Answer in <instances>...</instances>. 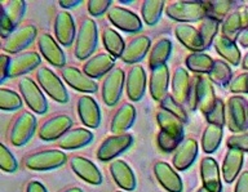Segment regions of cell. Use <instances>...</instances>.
Instances as JSON below:
<instances>
[{
    "label": "cell",
    "instance_id": "cell-1",
    "mask_svg": "<svg viewBox=\"0 0 248 192\" xmlns=\"http://www.w3.org/2000/svg\"><path fill=\"white\" fill-rule=\"evenodd\" d=\"M170 19L180 23L203 21L208 17L205 1H173L166 9Z\"/></svg>",
    "mask_w": 248,
    "mask_h": 192
},
{
    "label": "cell",
    "instance_id": "cell-2",
    "mask_svg": "<svg viewBox=\"0 0 248 192\" xmlns=\"http://www.w3.org/2000/svg\"><path fill=\"white\" fill-rule=\"evenodd\" d=\"M98 43V30L94 19L85 18L78 31L77 40H75V57L80 61L89 58L96 50Z\"/></svg>",
    "mask_w": 248,
    "mask_h": 192
},
{
    "label": "cell",
    "instance_id": "cell-3",
    "mask_svg": "<svg viewBox=\"0 0 248 192\" xmlns=\"http://www.w3.org/2000/svg\"><path fill=\"white\" fill-rule=\"evenodd\" d=\"M36 79L42 89L58 103L65 104L69 102V94L60 77L48 67H42L36 73Z\"/></svg>",
    "mask_w": 248,
    "mask_h": 192
},
{
    "label": "cell",
    "instance_id": "cell-4",
    "mask_svg": "<svg viewBox=\"0 0 248 192\" xmlns=\"http://www.w3.org/2000/svg\"><path fill=\"white\" fill-rule=\"evenodd\" d=\"M228 125L232 133H243L248 129V101L232 96L228 102Z\"/></svg>",
    "mask_w": 248,
    "mask_h": 192
},
{
    "label": "cell",
    "instance_id": "cell-5",
    "mask_svg": "<svg viewBox=\"0 0 248 192\" xmlns=\"http://www.w3.org/2000/svg\"><path fill=\"white\" fill-rule=\"evenodd\" d=\"M66 154L58 150L40 151L25 158V165L31 170H52L66 162Z\"/></svg>",
    "mask_w": 248,
    "mask_h": 192
},
{
    "label": "cell",
    "instance_id": "cell-6",
    "mask_svg": "<svg viewBox=\"0 0 248 192\" xmlns=\"http://www.w3.org/2000/svg\"><path fill=\"white\" fill-rule=\"evenodd\" d=\"M18 88L23 97V101L26 102L31 111L39 115H44L48 110V103L36 83L30 77H22L19 81Z\"/></svg>",
    "mask_w": 248,
    "mask_h": 192
},
{
    "label": "cell",
    "instance_id": "cell-7",
    "mask_svg": "<svg viewBox=\"0 0 248 192\" xmlns=\"http://www.w3.org/2000/svg\"><path fill=\"white\" fill-rule=\"evenodd\" d=\"M36 129V119L31 112H22L21 115L15 120V123L11 128L9 139L13 146H23L26 145L34 135Z\"/></svg>",
    "mask_w": 248,
    "mask_h": 192
},
{
    "label": "cell",
    "instance_id": "cell-8",
    "mask_svg": "<svg viewBox=\"0 0 248 192\" xmlns=\"http://www.w3.org/2000/svg\"><path fill=\"white\" fill-rule=\"evenodd\" d=\"M125 80L127 79H125L124 71L119 67L111 70L108 74V76L105 77L104 84H102V100L106 106L111 107L119 102Z\"/></svg>",
    "mask_w": 248,
    "mask_h": 192
},
{
    "label": "cell",
    "instance_id": "cell-9",
    "mask_svg": "<svg viewBox=\"0 0 248 192\" xmlns=\"http://www.w3.org/2000/svg\"><path fill=\"white\" fill-rule=\"evenodd\" d=\"M108 18L116 29L124 32L133 34V32H140L142 30V22L139 18V15L125 8L114 5L108 9Z\"/></svg>",
    "mask_w": 248,
    "mask_h": 192
},
{
    "label": "cell",
    "instance_id": "cell-10",
    "mask_svg": "<svg viewBox=\"0 0 248 192\" xmlns=\"http://www.w3.org/2000/svg\"><path fill=\"white\" fill-rule=\"evenodd\" d=\"M132 143H133V137L128 133L111 135L102 142L97 151V158L101 162H110L118 155L127 151Z\"/></svg>",
    "mask_w": 248,
    "mask_h": 192
},
{
    "label": "cell",
    "instance_id": "cell-11",
    "mask_svg": "<svg viewBox=\"0 0 248 192\" xmlns=\"http://www.w3.org/2000/svg\"><path fill=\"white\" fill-rule=\"evenodd\" d=\"M36 38V27L32 25H25L16 29L15 32L9 35L3 43V50L9 54L19 53L29 46Z\"/></svg>",
    "mask_w": 248,
    "mask_h": 192
},
{
    "label": "cell",
    "instance_id": "cell-12",
    "mask_svg": "<svg viewBox=\"0 0 248 192\" xmlns=\"http://www.w3.org/2000/svg\"><path fill=\"white\" fill-rule=\"evenodd\" d=\"M73 127V120L67 115H56L46 120L40 129L39 137L43 141H54L62 138Z\"/></svg>",
    "mask_w": 248,
    "mask_h": 192
},
{
    "label": "cell",
    "instance_id": "cell-13",
    "mask_svg": "<svg viewBox=\"0 0 248 192\" xmlns=\"http://www.w3.org/2000/svg\"><path fill=\"white\" fill-rule=\"evenodd\" d=\"M62 77L73 89L81 93H96L98 89L97 81L85 75L81 70L67 66L62 69Z\"/></svg>",
    "mask_w": 248,
    "mask_h": 192
},
{
    "label": "cell",
    "instance_id": "cell-14",
    "mask_svg": "<svg viewBox=\"0 0 248 192\" xmlns=\"http://www.w3.org/2000/svg\"><path fill=\"white\" fill-rule=\"evenodd\" d=\"M54 35L57 42L63 46H69L73 44L75 39V22H74L73 15L69 12L61 11L58 12L56 18H54Z\"/></svg>",
    "mask_w": 248,
    "mask_h": 192
},
{
    "label": "cell",
    "instance_id": "cell-15",
    "mask_svg": "<svg viewBox=\"0 0 248 192\" xmlns=\"http://www.w3.org/2000/svg\"><path fill=\"white\" fill-rule=\"evenodd\" d=\"M127 97L132 102H139L142 100L146 90V73L142 66H133L127 75L125 80Z\"/></svg>",
    "mask_w": 248,
    "mask_h": 192
},
{
    "label": "cell",
    "instance_id": "cell-16",
    "mask_svg": "<svg viewBox=\"0 0 248 192\" xmlns=\"http://www.w3.org/2000/svg\"><path fill=\"white\" fill-rule=\"evenodd\" d=\"M70 165H71L74 173L89 185L98 186L102 183V174L98 168L92 162H89L88 159L81 158V156H74L70 162Z\"/></svg>",
    "mask_w": 248,
    "mask_h": 192
},
{
    "label": "cell",
    "instance_id": "cell-17",
    "mask_svg": "<svg viewBox=\"0 0 248 192\" xmlns=\"http://www.w3.org/2000/svg\"><path fill=\"white\" fill-rule=\"evenodd\" d=\"M39 49L42 52L46 61L49 62L50 65L56 66V67H63L66 63L65 53L58 45L57 40L52 38L49 34H42L39 36L38 40Z\"/></svg>",
    "mask_w": 248,
    "mask_h": 192
},
{
    "label": "cell",
    "instance_id": "cell-18",
    "mask_svg": "<svg viewBox=\"0 0 248 192\" xmlns=\"http://www.w3.org/2000/svg\"><path fill=\"white\" fill-rule=\"evenodd\" d=\"M78 115L81 123L88 128H97L101 123V111L96 100L89 96H81L78 101Z\"/></svg>",
    "mask_w": 248,
    "mask_h": 192
},
{
    "label": "cell",
    "instance_id": "cell-19",
    "mask_svg": "<svg viewBox=\"0 0 248 192\" xmlns=\"http://www.w3.org/2000/svg\"><path fill=\"white\" fill-rule=\"evenodd\" d=\"M168 84H170V71L167 65L151 70L149 89L153 100L162 102L168 96Z\"/></svg>",
    "mask_w": 248,
    "mask_h": 192
},
{
    "label": "cell",
    "instance_id": "cell-20",
    "mask_svg": "<svg viewBox=\"0 0 248 192\" xmlns=\"http://www.w3.org/2000/svg\"><path fill=\"white\" fill-rule=\"evenodd\" d=\"M114 65H115V58L112 56L108 53H100L93 56L85 62L83 73L94 80V79L102 77L104 75L110 73L111 70H114Z\"/></svg>",
    "mask_w": 248,
    "mask_h": 192
},
{
    "label": "cell",
    "instance_id": "cell-21",
    "mask_svg": "<svg viewBox=\"0 0 248 192\" xmlns=\"http://www.w3.org/2000/svg\"><path fill=\"white\" fill-rule=\"evenodd\" d=\"M174 35L178 42L193 53H203V50H205L199 31L195 27L190 26L187 23H178L174 27Z\"/></svg>",
    "mask_w": 248,
    "mask_h": 192
},
{
    "label": "cell",
    "instance_id": "cell-22",
    "mask_svg": "<svg viewBox=\"0 0 248 192\" xmlns=\"http://www.w3.org/2000/svg\"><path fill=\"white\" fill-rule=\"evenodd\" d=\"M155 177L158 182L162 185L163 189H166L168 192H182V181L170 164L164 162H159L154 166Z\"/></svg>",
    "mask_w": 248,
    "mask_h": 192
},
{
    "label": "cell",
    "instance_id": "cell-23",
    "mask_svg": "<svg viewBox=\"0 0 248 192\" xmlns=\"http://www.w3.org/2000/svg\"><path fill=\"white\" fill-rule=\"evenodd\" d=\"M40 56L36 52H25L12 58L9 66V77H18L30 73L40 65Z\"/></svg>",
    "mask_w": 248,
    "mask_h": 192
},
{
    "label": "cell",
    "instance_id": "cell-24",
    "mask_svg": "<svg viewBox=\"0 0 248 192\" xmlns=\"http://www.w3.org/2000/svg\"><path fill=\"white\" fill-rule=\"evenodd\" d=\"M198 156V143L195 139L186 138L177 147L173 156V165L178 170H186Z\"/></svg>",
    "mask_w": 248,
    "mask_h": 192
},
{
    "label": "cell",
    "instance_id": "cell-25",
    "mask_svg": "<svg viewBox=\"0 0 248 192\" xmlns=\"http://www.w3.org/2000/svg\"><path fill=\"white\" fill-rule=\"evenodd\" d=\"M201 174L203 187L211 192H221V179L218 164L215 159L204 158L201 162Z\"/></svg>",
    "mask_w": 248,
    "mask_h": 192
},
{
    "label": "cell",
    "instance_id": "cell-26",
    "mask_svg": "<svg viewBox=\"0 0 248 192\" xmlns=\"http://www.w3.org/2000/svg\"><path fill=\"white\" fill-rule=\"evenodd\" d=\"M151 42L147 36H137L133 40L128 43V45L125 46L123 56H122V61L124 63H137V62L142 61L147 52L150 50Z\"/></svg>",
    "mask_w": 248,
    "mask_h": 192
},
{
    "label": "cell",
    "instance_id": "cell-27",
    "mask_svg": "<svg viewBox=\"0 0 248 192\" xmlns=\"http://www.w3.org/2000/svg\"><path fill=\"white\" fill-rule=\"evenodd\" d=\"M110 172L116 185L125 191H133L136 189V177L131 166L123 160H114L110 164Z\"/></svg>",
    "mask_w": 248,
    "mask_h": 192
},
{
    "label": "cell",
    "instance_id": "cell-28",
    "mask_svg": "<svg viewBox=\"0 0 248 192\" xmlns=\"http://www.w3.org/2000/svg\"><path fill=\"white\" fill-rule=\"evenodd\" d=\"M93 141V133L88 129L83 128H75L66 133L62 138L58 139V146L63 150H75L80 148Z\"/></svg>",
    "mask_w": 248,
    "mask_h": 192
},
{
    "label": "cell",
    "instance_id": "cell-29",
    "mask_svg": "<svg viewBox=\"0 0 248 192\" xmlns=\"http://www.w3.org/2000/svg\"><path fill=\"white\" fill-rule=\"evenodd\" d=\"M135 120L136 108L131 103H124L123 106H120L112 118L110 131L114 134H124L135 124Z\"/></svg>",
    "mask_w": 248,
    "mask_h": 192
},
{
    "label": "cell",
    "instance_id": "cell-30",
    "mask_svg": "<svg viewBox=\"0 0 248 192\" xmlns=\"http://www.w3.org/2000/svg\"><path fill=\"white\" fill-rule=\"evenodd\" d=\"M156 121H158L160 131L164 132L166 134L170 135L181 142L184 141V123L178 118L160 108L156 114Z\"/></svg>",
    "mask_w": 248,
    "mask_h": 192
},
{
    "label": "cell",
    "instance_id": "cell-31",
    "mask_svg": "<svg viewBox=\"0 0 248 192\" xmlns=\"http://www.w3.org/2000/svg\"><path fill=\"white\" fill-rule=\"evenodd\" d=\"M216 94L213 89V83L209 80V77H199L198 84V108L201 110L203 115H207L216 103Z\"/></svg>",
    "mask_w": 248,
    "mask_h": 192
},
{
    "label": "cell",
    "instance_id": "cell-32",
    "mask_svg": "<svg viewBox=\"0 0 248 192\" xmlns=\"http://www.w3.org/2000/svg\"><path fill=\"white\" fill-rule=\"evenodd\" d=\"M243 166V151L229 148L222 164V177L226 183H232Z\"/></svg>",
    "mask_w": 248,
    "mask_h": 192
},
{
    "label": "cell",
    "instance_id": "cell-33",
    "mask_svg": "<svg viewBox=\"0 0 248 192\" xmlns=\"http://www.w3.org/2000/svg\"><path fill=\"white\" fill-rule=\"evenodd\" d=\"M190 85H191V79L189 76V73L184 67H177L172 77V92H173L174 100L178 103H186L187 102V96H189Z\"/></svg>",
    "mask_w": 248,
    "mask_h": 192
},
{
    "label": "cell",
    "instance_id": "cell-34",
    "mask_svg": "<svg viewBox=\"0 0 248 192\" xmlns=\"http://www.w3.org/2000/svg\"><path fill=\"white\" fill-rule=\"evenodd\" d=\"M215 49L217 50V53L220 54L221 57L226 59L229 63H232L234 66H238L240 62V52L236 46L235 42L229 40L228 38H225L222 35H218L215 39Z\"/></svg>",
    "mask_w": 248,
    "mask_h": 192
},
{
    "label": "cell",
    "instance_id": "cell-35",
    "mask_svg": "<svg viewBox=\"0 0 248 192\" xmlns=\"http://www.w3.org/2000/svg\"><path fill=\"white\" fill-rule=\"evenodd\" d=\"M170 52H172V43L170 39H160L158 43H155L149 57V66L151 70L164 66L170 59Z\"/></svg>",
    "mask_w": 248,
    "mask_h": 192
},
{
    "label": "cell",
    "instance_id": "cell-36",
    "mask_svg": "<svg viewBox=\"0 0 248 192\" xmlns=\"http://www.w3.org/2000/svg\"><path fill=\"white\" fill-rule=\"evenodd\" d=\"M102 42H104L105 49L108 50V54L115 58H120L123 56L125 50V44H124L123 38L116 32L114 29H106L102 34Z\"/></svg>",
    "mask_w": 248,
    "mask_h": 192
},
{
    "label": "cell",
    "instance_id": "cell-37",
    "mask_svg": "<svg viewBox=\"0 0 248 192\" xmlns=\"http://www.w3.org/2000/svg\"><path fill=\"white\" fill-rule=\"evenodd\" d=\"M222 139V128L208 124L202 135V148L205 154H213Z\"/></svg>",
    "mask_w": 248,
    "mask_h": 192
},
{
    "label": "cell",
    "instance_id": "cell-38",
    "mask_svg": "<svg viewBox=\"0 0 248 192\" xmlns=\"http://www.w3.org/2000/svg\"><path fill=\"white\" fill-rule=\"evenodd\" d=\"M186 67L194 74H209L215 61L205 53H190L186 57Z\"/></svg>",
    "mask_w": 248,
    "mask_h": 192
},
{
    "label": "cell",
    "instance_id": "cell-39",
    "mask_svg": "<svg viewBox=\"0 0 248 192\" xmlns=\"http://www.w3.org/2000/svg\"><path fill=\"white\" fill-rule=\"evenodd\" d=\"M242 31H243V23H242L240 12H232L222 22V26H221L222 36L228 38L232 42H235V39L239 38Z\"/></svg>",
    "mask_w": 248,
    "mask_h": 192
},
{
    "label": "cell",
    "instance_id": "cell-40",
    "mask_svg": "<svg viewBox=\"0 0 248 192\" xmlns=\"http://www.w3.org/2000/svg\"><path fill=\"white\" fill-rule=\"evenodd\" d=\"M164 1L162 0H147L143 1L141 7V15L142 19L149 26H154L159 22L162 17L163 9H164Z\"/></svg>",
    "mask_w": 248,
    "mask_h": 192
},
{
    "label": "cell",
    "instance_id": "cell-41",
    "mask_svg": "<svg viewBox=\"0 0 248 192\" xmlns=\"http://www.w3.org/2000/svg\"><path fill=\"white\" fill-rule=\"evenodd\" d=\"M218 29H220V22L212 17H207L201 22V26H199L198 31H199V35H201L202 42H203L205 49H208L211 44L215 42V39L217 38Z\"/></svg>",
    "mask_w": 248,
    "mask_h": 192
},
{
    "label": "cell",
    "instance_id": "cell-42",
    "mask_svg": "<svg viewBox=\"0 0 248 192\" xmlns=\"http://www.w3.org/2000/svg\"><path fill=\"white\" fill-rule=\"evenodd\" d=\"M232 69L229 67V65L225 61H221V59H217L213 63V67L211 70V73L208 74L209 80L215 83L217 85H221V87H224V85L230 84V81H232Z\"/></svg>",
    "mask_w": 248,
    "mask_h": 192
},
{
    "label": "cell",
    "instance_id": "cell-43",
    "mask_svg": "<svg viewBox=\"0 0 248 192\" xmlns=\"http://www.w3.org/2000/svg\"><path fill=\"white\" fill-rule=\"evenodd\" d=\"M8 18L11 19L13 26L17 27L21 22L25 12H26V1L23 0H11V1H0Z\"/></svg>",
    "mask_w": 248,
    "mask_h": 192
},
{
    "label": "cell",
    "instance_id": "cell-44",
    "mask_svg": "<svg viewBox=\"0 0 248 192\" xmlns=\"http://www.w3.org/2000/svg\"><path fill=\"white\" fill-rule=\"evenodd\" d=\"M22 100L18 93L11 89H0V110L1 111H16L22 107Z\"/></svg>",
    "mask_w": 248,
    "mask_h": 192
},
{
    "label": "cell",
    "instance_id": "cell-45",
    "mask_svg": "<svg viewBox=\"0 0 248 192\" xmlns=\"http://www.w3.org/2000/svg\"><path fill=\"white\" fill-rule=\"evenodd\" d=\"M208 9V17L217 19L218 22L228 17V13L232 9V1H205Z\"/></svg>",
    "mask_w": 248,
    "mask_h": 192
},
{
    "label": "cell",
    "instance_id": "cell-46",
    "mask_svg": "<svg viewBox=\"0 0 248 192\" xmlns=\"http://www.w3.org/2000/svg\"><path fill=\"white\" fill-rule=\"evenodd\" d=\"M160 108L166 110V111H168L170 114H172V115H174L176 118H178L182 123H186V121H187V114H186V111L184 110V107H182V104L178 103L177 101L174 100L173 96H170V94H168V96L160 102Z\"/></svg>",
    "mask_w": 248,
    "mask_h": 192
},
{
    "label": "cell",
    "instance_id": "cell-47",
    "mask_svg": "<svg viewBox=\"0 0 248 192\" xmlns=\"http://www.w3.org/2000/svg\"><path fill=\"white\" fill-rule=\"evenodd\" d=\"M205 119L209 124L217 125V127H224L226 123V112H225V103L222 100L217 98L216 103L212 107V110L205 115Z\"/></svg>",
    "mask_w": 248,
    "mask_h": 192
},
{
    "label": "cell",
    "instance_id": "cell-48",
    "mask_svg": "<svg viewBox=\"0 0 248 192\" xmlns=\"http://www.w3.org/2000/svg\"><path fill=\"white\" fill-rule=\"evenodd\" d=\"M17 160L15 156L11 154L5 145L0 143V168L7 172V173H13L17 170Z\"/></svg>",
    "mask_w": 248,
    "mask_h": 192
},
{
    "label": "cell",
    "instance_id": "cell-49",
    "mask_svg": "<svg viewBox=\"0 0 248 192\" xmlns=\"http://www.w3.org/2000/svg\"><path fill=\"white\" fill-rule=\"evenodd\" d=\"M111 4L112 1L110 0H89L87 3V9L89 15L93 17H98L108 12V9L111 8Z\"/></svg>",
    "mask_w": 248,
    "mask_h": 192
},
{
    "label": "cell",
    "instance_id": "cell-50",
    "mask_svg": "<svg viewBox=\"0 0 248 192\" xmlns=\"http://www.w3.org/2000/svg\"><path fill=\"white\" fill-rule=\"evenodd\" d=\"M181 145V141L166 134L164 132H159L158 134V146L163 152H172V151L177 150V147Z\"/></svg>",
    "mask_w": 248,
    "mask_h": 192
},
{
    "label": "cell",
    "instance_id": "cell-51",
    "mask_svg": "<svg viewBox=\"0 0 248 192\" xmlns=\"http://www.w3.org/2000/svg\"><path fill=\"white\" fill-rule=\"evenodd\" d=\"M16 27L13 26V23L9 18H8L7 13L4 11L3 5L0 3V35H1V38L5 40V39L15 32Z\"/></svg>",
    "mask_w": 248,
    "mask_h": 192
},
{
    "label": "cell",
    "instance_id": "cell-52",
    "mask_svg": "<svg viewBox=\"0 0 248 192\" xmlns=\"http://www.w3.org/2000/svg\"><path fill=\"white\" fill-rule=\"evenodd\" d=\"M229 90L232 93H248V73L240 74L230 81Z\"/></svg>",
    "mask_w": 248,
    "mask_h": 192
},
{
    "label": "cell",
    "instance_id": "cell-53",
    "mask_svg": "<svg viewBox=\"0 0 248 192\" xmlns=\"http://www.w3.org/2000/svg\"><path fill=\"white\" fill-rule=\"evenodd\" d=\"M229 148H236L240 151H248V134H234L230 138H228L226 142Z\"/></svg>",
    "mask_w": 248,
    "mask_h": 192
},
{
    "label": "cell",
    "instance_id": "cell-54",
    "mask_svg": "<svg viewBox=\"0 0 248 192\" xmlns=\"http://www.w3.org/2000/svg\"><path fill=\"white\" fill-rule=\"evenodd\" d=\"M199 75L194 76L191 79V85H190L189 96H187V102L186 104L189 106L191 111H195L198 108V84H199Z\"/></svg>",
    "mask_w": 248,
    "mask_h": 192
},
{
    "label": "cell",
    "instance_id": "cell-55",
    "mask_svg": "<svg viewBox=\"0 0 248 192\" xmlns=\"http://www.w3.org/2000/svg\"><path fill=\"white\" fill-rule=\"evenodd\" d=\"M12 58L7 54L0 56V83H4V80L9 77V66H11Z\"/></svg>",
    "mask_w": 248,
    "mask_h": 192
},
{
    "label": "cell",
    "instance_id": "cell-56",
    "mask_svg": "<svg viewBox=\"0 0 248 192\" xmlns=\"http://www.w3.org/2000/svg\"><path fill=\"white\" fill-rule=\"evenodd\" d=\"M235 192H248V172H244L239 176L235 186Z\"/></svg>",
    "mask_w": 248,
    "mask_h": 192
},
{
    "label": "cell",
    "instance_id": "cell-57",
    "mask_svg": "<svg viewBox=\"0 0 248 192\" xmlns=\"http://www.w3.org/2000/svg\"><path fill=\"white\" fill-rule=\"evenodd\" d=\"M26 192H48L44 186L38 181H31L26 187Z\"/></svg>",
    "mask_w": 248,
    "mask_h": 192
},
{
    "label": "cell",
    "instance_id": "cell-58",
    "mask_svg": "<svg viewBox=\"0 0 248 192\" xmlns=\"http://www.w3.org/2000/svg\"><path fill=\"white\" fill-rule=\"evenodd\" d=\"M80 3V0H61L58 4H60V7L63 8V9H71V8L77 7V5H79Z\"/></svg>",
    "mask_w": 248,
    "mask_h": 192
},
{
    "label": "cell",
    "instance_id": "cell-59",
    "mask_svg": "<svg viewBox=\"0 0 248 192\" xmlns=\"http://www.w3.org/2000/svg\"><path fill=\"white\" fill-rule=\"evenodd\" d=\"M238 42H239L244 48H248V29H244V30L240 32L239 38H238Z\"/></svg>",
    "mask_w": 248,
    "mask_h": 192
},
{
    "label": "cell",
    "instance_id": "cell-60",
    "mask_svg": "<svg viewBox=\"0 0 248 192\" xmlns=\"http://www.w3.org/2000/svg\"><path fill=\"white\" fill-rule=\"evenodd\" d=\"M240 17H242V23H243V30L248 29V7H246L240 12Z\"/></svg>",
    "mask_w": 248,
    "mask_h": 192
},
{
    "label": "cell",
    "instance_id": "cell-61",
    "mask_svg": "<svg viewBox=\"0 0 248 192\" xmlns=\"http://www.w3.org/2000/svg\"><path fill=\"white\" fill-rule=\"evenodd\" d=\"M242 67H243L244 70H248V53H247V56L244 57L243 62H242Z\"/></svg>",
    "mask_w": 248,
    "mask_h": 192
},
{
    "label": "cell",
    "instance_id": "cell-62",
    "mask_svg": "<svg viewBox=\"0 0 248 192\" xmlns=\"http://www.w3.org/2000/svg\"><path fill=\"white\" fill-rule=\"evenodd\" d=\"M65 192H83V191H81L80 189H78V187H73V189H69V190H66Z\"/></svg>",
    "mask_w": 248,
    "mask_h": 192
},
{
    "label": "cell",
    "instance_id": "cell-63",
    "mask_svg": "<svg viewBox=\"0 0 248 192\" xmlns=\"http://www.w3.org/2000/svg\"><path fill=\"white\" fill-rule=\"evenodd\" d=\"M198 192H211V191H208L205 187H201V189L198 190Z\"/></svg>",
    "mask_w": 248,
    "mask_h": 192
},
{
    "label": "cell",
    "instance_id": "cell-64",
    "mask_svg": "<svg viewBox=\"0 0 248 192\" xmlns=\"http://www.w3.org/2000/svg\"><path fill=\"white\" fill-rule=\"evenodd\" d=\"M118 192H122V191H118Z\"/></svg>",
    "mask_w": 248,
    "mask_h": 192
}]
</instances>
